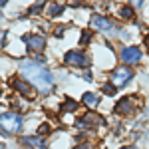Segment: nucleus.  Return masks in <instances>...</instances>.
Segmentation results:
<instances>
[{
  "label": "nucleus",
  "instance_id": "nucleus-6",
  "mask_svg": "<svg viewBox=\"0 0 149 149\" xmlns=\"http://www.w3.org/2000/svg\"><path fill=\"white\" fill-rule=\"evenodd\" d=\"M135 107H137V100L135 97H131V95H125L123 100H119V102L115 103V113L117 115H131L135 111Z\"/></svg>",
  "mask_w": 149,
  "mask_h": 149
},
{
  "label": "nucleus",
  "instance_id": "nucleus-12",
  "mask_svg": "<svg viewBox=\"0 0 149 149\" xmlns=\"http://www.w3.org/2000/svg\"><path fill=\"white\" fill-rule=\"evenodd\" d=\"M84 103H86L88 107H95V105L100 103V97H97L95 93L88 92V93H84Z\"/></svg>",
  "mask_w": 149,
  "mask_h": 149
},
{
  "label": "nucleus",
  "instance_id": "nucleus-18",
  "mask_svg": "<svg viewBox=\"0 0 149 149\" xmlns=\"http://www.w3.org/2000/svg\"><path fill=\"white\" fill-rule=\"evenodd\" d=\"M42 8H44V4H36V6H32V8H30L28 12H30V14H38V12L42 10Z\"/></svg>",
  "mask_w": 149,
  "mask_h": 149
},
{
  "label": "nucleus",
  "instance_id": "nucleus-17",
  "mask_svg": "<svg viewBox=\"0 0 149 149\" xmlns=\"http://www.w3.org/2000/svg\"><path fill=\"white\" fill-rule=\"evenodd\" d=\"M38 133H40V135H46V133H50V125H48V123H42V125L38 127Z\"/></svg>",
  "mask_w": 149,
  "mask_h": 149
},
{
  "label": "nucleus",
  "instance_id": "nucleus-2",
  "mask_svg": "<svg viewBox=\"0 0 149 149\" xmlns=\"http://www.w3.org/2000/svg\"><path fill=\"white\" fill-rule=\"evenodd\" d=\"M22 129V117L14 111H6V113L0 115V131L4 135H12V133H18Z\"/></svg>",
  "mask_w": 149,
  "mask_h": 149
},
{
  "label": "nucleus",
  "instance_id": "nucleus-23",
  "mask_svg": "<svg viewBox=\"0 0 149 149\" xmlns=\"http://www.w3.org/2000/svg\"><path fill=\"white\" fill-rule=\"evenodd\" d=\"M145 46H147V48H149V34H147V36H145Z\"/></svg>",
  "mask_w": 149,
  "mask_h": 149
},
{
  "label": "nucleus",
  "instance_id": "nucleus-10",
  "mask_svg": "<svg viewBox=\"0 0 149 149\" xmlns=\"http://www.w3.org/2000/svg\"><path fill=\"white\" fill-rule=\"evenodd\" d=\"M102 123H103V119L100 117V115L88 113L84 119H80V121H78V127H80V129H86V127H90V125H102Z\"/></svg>",
  "mask_w": 149,
  "mask_h": 149
},
{
  "label": "nucleus",
  "instance_id": "nucleus-22",
  "mask_svg": "<svg viewBox=\"0 0 149 149\" xmlns=\"http://www.w3.org/2000/svg\"><path fill=\"white\" fill-rule=\"evenodd\" d=\"M54 34H56V36H62V34H64V28H58V30L54 32Z\"/></svg>",
  "mask_w": 149,
  "mask_h": 149
},
{
  "label": "nucleus",
  "instance_id": "nucleus-1",
  "mask_svg": "<svg viewBox=\"0 0 149 149\" xmlns=\"http://www.w3.org/2000/svg\"><path fill=\"white\" fill-rule=\"evenodd\" d=\"M20 72H22L24 78L30 81L32 86H36L40 92H50V90H52L54 78H52L50 70L44 68L42 64H36V62H24V64H20Z\"/></svg>",
  "mask_w": 149,
  "mask_h": 149
},
{
  "label": "nucleus",
  "instance_id": "nucleus-8",
  "mask_svg": "<svg viewBox=\"0 0 149 149\" xmlns=\"http://www.w3.org/2000/svg\"><path fill=\"white\" fill-rule=\"evenodd\" d=\"M24 42L28 44L30 50H34V52H40V50H44V46H46V40H44L42 36H38V34L24 36Z\"/></svg>",
  "mask_w": 149,
  "mask_h": 149
},
{
  "label": "nucleus",
  "instance_id": "nucleus-3",
  "mask_svg": "<svg viewBox=\"0 0 149 149\" xmlns=\"http://www.w3.org/2000/svg\"><path fill=\"white\" fill-rule=\"evenodd\" d=\"M64 62L68 66H74V68H88L92 64L90 62V56L86 52H81V50H72V52H68L64 56Z\"/></svg>",
  "mask_w": 149,
  "mask_h": 149
},
{
  "label": "nucleus",
  "instance_id": "nucleus-20",
  "mask_svg": "<svg viewBox=\"0 0 149 149\" xmlns=\"http://www.w3.org/2000/svg\"><path fill=\"white\" fill-rule=\"evenodd\" d=\"M74 149H93L92 143H84V145H78V147H74Z\"/></svg>",
  "mask_w": 149,
  "mask_h": 149
},
{
  "label": "nucleus",
  "instance_id": "nucleus-16",
  "mask_svg": "<svg viewBox=\"0 0 149 149\" xmlns=\"http://www.w3.org/2000/svg\"><path fill=\"white\" fill-rule=\"evenodd\" d=\"M103 92L109 93V95H113L115 93V86H111V84H103Z\"/></svg>",
  "mask_w": 149,
  "mask_h": 149
},
{
  "label": "nucleus",
  "instance_id": "nucleus-15",
  "mask_svg": "<svg viewBox=\"0 0 149 149\" xmlns=\"http://www.w3.org/2000/svg\"><path fill=\"white\" fill-rule=\"evenodd\" d=\"M62 10H64V6H60V4H52L50 10H48V14H50V16H58V14H62Z\"/></svg>",
  "mask_w": 149,
  "mask_h": 149
},
{
  "label": "nucleus",
  "instance_id": "nucleus-7",
  "mask_svg": "<svg viewBox=\"0 0 149 149\" xmlns=\"http://www.w3.org/2000/svg\"><path fill=\"white\" fill-rule=\"evenodd\" d=\"M121 60L125 62V64H137L139 60H141V50L137 46H127L121 50Z\"/></svg>",
  "mask_w": 149,
  "mask_h": 149
},
{
  "label": "nucleus",
  "instance_id": "nucleus-9",
  "mask_svg": "<svg viewBox=\"0 0 149 149\" xmlns=\"http://www.w3.org/2000/svg\"><path fill=\"white\" fill-rule=\"evenodd\" d=\"M10 84H12V88H14L16 92H20L22 95H26V97H32V88H30V84L18 80V78H12Z\"/></svg>",
  "mask_w": 149,
  "mask_h": 149
},
{
  "label": "nucleus",
  "instance_id": "nucleus-13",
  "mask_svg": "<svg viewBox=\"0 0 149 149\" xmlns=\"http://www.w3.org/2000/svg\"><path fill=\"white\" fill-rule=\"evenodd\" d=\"M78 109V102H74V100H66L64 105L60 107V111H64V113H68V111H76Z\"/></svg>",
  "mask_w": 149,
  "mask_h": 149
},
{
  "label": "nucleus",
  "instance_id": "nucleus-5",
  "mask_svg": "<svg viewBox=\"0 0 149 149\" xmlns=\"http://www.w3.org/2000/svg\"><path fill=\"white\" fill-rule=\"evenodd\" d=\"M92 26H93V28H97L100 32H103V34H109V36H113L115 32H117L115 24L111 22L109 18L100 16V14H93V16H92Z\"/></svg>",
  "mask_w": 149,
  "mask_h": 149
},
{
  "label": "nucleus",
  "instance_id": "nucleus-19",
  "mask_svg": "<svg viewBox=\"0 0 149 149\" xmlns=\"http://www.w3.org/2000/svg\"><path fill=\"white\" fill-rule=\"evenodd\" d=\"M90 38H92V32H86V34L81 36V42H80V44H81V46H84V44H88V42H90Z\"/></svg>",
  "mask_w": 149,
  "mask_h": 149
},
{
  "label": "nucleus",
  "instance_id": "nucleus-21",
  "mask_svg": "<svg viewBox=\"0 0 149 149\" xmlns=\"http://www.w3.org/2000/svg\"><path fill=\"white\" fill-rule=\"evenodd\" d=\"M84 78H86V81H92V74H90V72H86V74H84Z\"/></svg>",
  "mask_w": 149,
  "mask_h": 149
},
{
  "label": "nucleus",
  "instance_id": "nucleus-14",
  "mask_svg": "<svg viewBox=\"0 0 149 149\" xmlns=\"http://www.w3.org/2000/svg\"><path fill=\"white\" fill-rule=\"evenodd\" d=\"M119 14H121V18H125V20H131V18L135 16L133 8H129V6H123V8L119 10Z\"/></svg>",
  "mask_w": 149,
  "mask_h": 149
},
{
  "label": "nucleus",
  "instance_id": "nucleus-11",
  "mask_svg": "<svg viewBox=\"0 0 149 149\" xmlns=\"http://www.w3.org/2000/svg\"><path fill=\"white\" fill-rule=\"evenodd\" d=\"M22 143L26 147H32V149H44L46 147V141L42 137H22Z\"/></svg>",
  "mask_w": 149,
  "mask_h": 149
},
{
  "label": "nucleus",
  "instance_id": "nucleus-4",
  "mask_svg": "<svg viewBox=\"0 0 149 149\" xmlns=\"http://www.w3.org/2000/svg\"><path fill=\"white\" fill-rule=\"evenodd\" d=\"M131 78H133V72L127 68V66H117V68L111 72L109 81H111V86H115V88H121V86H125Z\"/></svg>",
  "mask_w": 149,
  "mask_h": 149
}]
</instances>
